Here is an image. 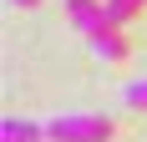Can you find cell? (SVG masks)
<instances>
[{
    "instance_id": "cell-1",
    "label": "cell",
    "mask_w": 147,
    "mask_h": 142,
    "mask_svg": "<svg viewBox=\"0 0 147 142\" xmlns=\"http://www.w3.org/2000/svg\"><path fill=\"white\" fill-rule=\"evenodd\" d=\"M112 117L102 112H56L46 122V137L51 142H112Z\"/></svg>"
},
{
    "instance_id": "cell-2",
    "label": "cell",
    "mask_w": 147,
    "mask_h": 142,
    "mask_svg": "<svg viewBox=\"0 0 147 142\" xmlns=\"http://www.w3.org/2000/svg\"><path fill=\"white\" fill-rule=\"evenodd\" d=\"M86 41H91V51H96L102 61H127V36H122V30L112 26V20H102V26L91 30Z\"/></svg>"
},
{
    "instance_id": "cell-3",
    "label": "cell",
    "mask_w": 147,
    "mask_h": 142,
    "mask_svg": "<svg viewBox=\"0 0 147 142\" xmlns=\"http://www.w3.org/2000/svg\"><path fill=\"white\" fill-rule=\"evenodd\" d=\"M41 137H46L41 122H15V117H10V122L0 127V142H41Z\"/></svg>"
},
{
    "instance_id": "cell-4",
    "label": "cell",
    "mask_w": 147,
    "mask_h": 142,
    "mask_svg": "<svg viewBox=\"0 0 147 142\" xmlns=\"http://www.w3.org/2000/svg\"><path fill=\"white\" fill-rule=\"evenodd\" d=\"M142 5H147V0H102V10H107V20H112V26H127V20H132V15L137 10H142Z\"/></svg>"
},
{
    "instance_id": "cell-5",
    "label": "cell",
    "mask_w": 147,
    "mask_h": 142,
    "mask_svg": "<svg viewBox=\"0 0 147 142\" xmlns=\"http://www.w3.org/2000/svg\"><path fill=\"white\" fill-rule=\"evenodd\" d=\"M122 101H127L132 112H147V81H132L127 91H122Z\"/></svg>"
},
{
    "instance_id": "cell-6",
    "label": "cell",
    "mask_w": 147,
    "mask_h": 142,
    "mask_svg": "<svg viewBox=\"0 0 147 142\" xmlns=\"http://www.w3.org/2000/svg\"><path fill=\"white\" fill-rule=\"evenodd\" d=\"M10 5H36V0H10Z\"/></svg>"
}]
</instances>
